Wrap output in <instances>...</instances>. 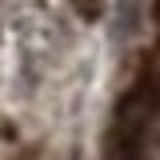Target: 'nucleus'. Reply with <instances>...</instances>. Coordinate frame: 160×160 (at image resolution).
Listing matches in <instances>:
<instances>
[{
	"label": "nucleus",
	"instance_id": "1",
	"mask_svg": "<svg viewBox=\"0 0 160 160\" xmlns=\"http://www.w3.org/2000/svg\"><path fill=\"white\" fill-rule=\"evenodd\" d=\"M152 108H156V84L152 80H140L136 88L116 104V120H112V160H140Z\"/></svg>",
	"mask_w": 160,
	"mask_h": 160
},
{
	"label": "nucleus",
	"instance_id": "2",
	"mask_svg": "<svg viewBox=\"0 0 160 160\" xmlns=\"http://www.w3.org/2000/svg\"><path fill=\"white\" fill-rule=\"evenodd\" d=\"M68 8H72L80 20H100L104 8H108V0H68Z\"/></svg>",
	"mask_w": 160,
	"mask_h": 160
}]
</instances>
